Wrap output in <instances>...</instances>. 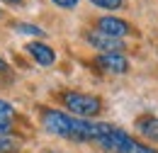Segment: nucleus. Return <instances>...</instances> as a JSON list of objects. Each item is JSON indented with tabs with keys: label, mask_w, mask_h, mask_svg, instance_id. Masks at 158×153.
<instances>
[{
	"label": "nucleus",
	"mask_w": 158,
	"mask_h": 153,
	"mask_svg": "<svg viewBox=\"0 0 158 153\" xmlns=\"http://www.w3.org/2000/svg\"><path fill=\"white\" fill-rule=\"evenodd\" d=\"M17 148H20V143H17L10 134H7V136H0V153H15Z\"/></svg>",
	"instance_id": "10"
},
{
	"label": "nucleus",
	"mask_w": 158,
	"mask_h": 153,
	"mask_svg": "<svg viewBox=\"0 0 158 153\" xmlns=\"http://www.w3.org/2000/svg\"><path fill=\"white\" fill-rule=\"evenodd\" d=\"M54 5H59V7H63V10H71V7H76L78 5V0H51Z\"/></svg>",
	"instance_id": "13"
},
{
	"label": "nucleus",
	"mask_w": 158,
	"mask_h": 153,
	"mask_svg": "<svg viewBox=\"0 0 158 153\" xmlns=\"http://www.w3.org/2000/svg\"><path fill=\"white\" fill-rule=\"evenodd\" d=\"M41 124L49 134L61 136V139H71V141H98L102 136H107L114 126L102 124V122H88L78 119L59 110H44L41 112Z\"/></svg>",
	"instance_id": "1"
},
{
	"label": "nucleus",
	"mask_w": 158,
	"mask_h": 153,
	"mask_svg": "<svg viewBox=\"0 0 158 153\" xmlns=\"http://www.w3.org/2000/svg\"><path fill=\"white\" fill-rule=\"evenodd\" d=\"M5 68H7V66H5V61H2V58H0V73H2V71H5Z\"/></svg>",
	"instance_id": "15"
},
{
	"label": "nucleus",
	"mask_w": 158,
	"mask_h": 153,
	"mask_svg": "<svg viewBox=\"0 0 158 153\" xmlns=\"http://www.w3.org/2000/svg\"><path fill=\"white\" fill-rule=\"evenodd\" d=\"M95 66H98L102 73H112V76H124L129 71V58L122 56V54H98L95 58Z\"/></svg>",
	"instance_id": "4"
},
{
	"label": "nucleus",
	"mask_w": 158,
	"mask_h": 153,
	"mask_svg": "<svg viewBox=\"0 0 158 153\" xmlns=\"http://www.w3.org/2000/svg\"><path fill=\"white\" fill-rule=\"evenodd\" d=\"M98 143L105 151H117V153H158V151H153L151 146H146V143H141L136 139H131V136L127 134V131H122V129H112L107 136L98 139Z\"/></svg>",
	"instance_id": "2"
},
{
	"label": "nucleus",
	"mask_w": 158,
	"mask_h": 153,
	"mask_svg": "<svg viewBox=\"0 0 158 153\" xmlns=\"http://www.w3.org/2000/svg\"><path fill=\"white\" fill-rule=\"evenodd\" d=\"M63 105L78 117V119L95 117V114L102 112V102H100V97L85 95V93H63Z\"/></svg>",
	"instance_id": "3"
},
{
	"label": "nucleus",
	"mask_w": 158,
	"mask_h": 153,
	"mask_svg": "<svg viewBox=\"0 0 158 153\" xmlns=\"http://www.w3.org/2000/svg\"><path fill=\"white\" fill-rule=\"evenodd\" d=\"M88 44L93 49H98L100 54H114V51L119 54L124 49V41L122 39H112V37H107V34H102V32H88Z\"/></svg>",
	"instance_id": "5"
},
{
	"label": "nucleus",
	"mask_w": 158,
	"mask_h": 153,
	"mask_svg": "<svg viewBox=\"0 0 158 153\" xmlns=\"http://www.w3.org/2000/svg\"><path fill=\"white\" fill-rule=\"evenodd\" d=\"M12 114H15L12 105H7L5 100H0V119H2V122H10V119H12Z\"/></svg>",
	"instance_id": "12"
},
{
	"label": "nucleus",
	"mask_w": 158,
	"mask_h": 153,
	"mask_svg": "<svg viewBox=\"0 0 158 153\" xmlns=\"http://www.w3.org/2000/svg\"><path fill=\"white\" fill-rule=\"evenodd\" d=\"M27 54L34 58L39 66H51V63L56 61L54 49L46 46V44H41V41H29V44H27Z\"/></svg>",
	"instance_id": "7"
},
{
	"label": "nucleus",
	"mask_w": 158,
	"mask_h": 153,
	"mask_svg": "<svg viewBox=\"0 0 158 153\" xmlns=\"http://www.w3.org/2000/svg\"><path fill=\"white\" fill-rule=\"evenodd\" d=\"M136 129L141 131V136H146V139H151V141H156V143H158V119H156V117L139 119Z\"/></svg>",
	"instance_id": "8"
},
{
	"label": "nucleus",
	"mask_w": 158,
	"mask_h": 153,
	"mask_svg": "<svg viewBox=\"0 0 158 153\" xmlns=\"http://www.w3.org/2000/svg\"><path fill=\"white\" fill-rule=\"evenodd\" d=\"M5 2H12V5H20L22 0H5Z\"/></svg>",
	"instance_id": "16"
},
{
	"label": "nucleus",
	"mask_w": 158,
	"mask_h": 153,
	"mask_svg": "<svg viewBox=\"0 0 158 153\" xmlns=\"http://www.w3.org/2000/svg\"><path fill=\"white\" fill-rule=\"evenodd\" d=\"M98 32H102V34H107V37H112V39H122V37H127L131 29H129V24L124 19L105 15V17L98 19Z\"/></svg>",
	"instance_id": "6"
},
{
	"label": "nucleus",
	"mask_w": 158,
	"mask_h": 153,
	"mask_svg": "<svg viewBox=\"0 0 158 153\" xmlns=\"http://www.w3.org/2000/svg\"><path fill=\"white\" fill-rule=\"evenodd\" d=\"M90 2L102 7V10H117V7H122V0H90Z\"/></svg>",
	"instance_id": "11"
},
{
	"label": "nucleus",
	"mask_w": 158,
	"mask_h": 153,
	"mask_svg": "<svg viewBox=\"0 0 158 153\" xmlns=\"http://www.w3.org/2000/svg\"><path fill=\"white\" fill-rule=\"evenodd\" d=\"M10 134V122H2L0 119V136H7Z\"/></svg>",
	"instance_id": "14"
},
{
	"label": "nucleus",
	"mask_w": 158,
	"mask_h": 153,
	"mask_svg": "<svg viewBox=\"0 0 158 153\" xmlns=\"http://www.w3.org/2000/svg\"><path fill=\"white\" fill-rule=\"evenodd\" d=\"M0 15H2V12H0Z\"/></svg>",
	"instance_id": "17"
},
{
	"label": "nucleus",
	"mask_w": 158,
	"mask_h": 153,
	"mask_svg": "<svg viewBox=\"0 0 158 153\" xmlns=\"http://www.w3.org/2000/svg\"><path fill=\"white\" fill-rule=\"evenodd\" d=\"M17 34H24V37H44V29L41 27H34V24H24V22H17L12 27Z\"/></svg>",
	"instance_id": "9"
}]
</instances>
